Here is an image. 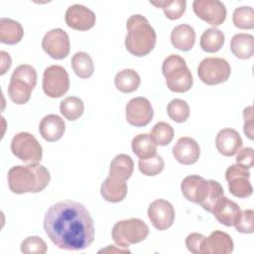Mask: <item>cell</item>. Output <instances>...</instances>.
I'll use <instances>...</instances> for the list:
<instances>
[{"instance_id": "30", "label": "cell", "mask_w": 254, "mask_h": 254, "mask_svg": "<svg viewBox=\"0 0 254 254\" xmlns=\"http://www.w3.org/2000/svg\"><path fill=\"white\" fill-rule=\"evenodd\" d=\"M200 48L206 53H216L224 44V34L216 29H206L200 36Z\"/></svg>"}, {"instance_id": "33", "label": "cell", "mask_w": 254, "mask_h": 254, "mask_svg": "<svg viewBox=\"0 0 254 254\" xmlns=\"http://www.w3.org/2000/svg\"><path fill=\"white\" fill-rule=\"evenodd\" d=\"M232 22L235 27L243 30L254 28V10L250 6H241L234 10Z\"/></svg>"}, {"instance_id": "9", "label": "cell", "mask_w": 254, "mask_h": 254, "mask_svg": "<svg viewBox=\"0 0 254 254\" xmlns=\"http://www.w3.org/2000/svg\"><path fill=\"white\" fill-rule=\"evenodd\" d=\"M231 68L228 62L222 58H205L197 66L199 79L207 85L225 82L230 76Z\"/></svg>"}, {"instance_id": "20", "label": "cell", "mask_w": 254, "mask_h": 254, "mask_svg": "<svg viewBox=\"0 0 254 254\" xmlns=\"http://www.w3.org/2000/svg\"><path fill=\"white\" fill-rule=\"evenodd\" d=\"M215 146L221 155L231 157L241 148L242 139L235 129L223 128L216 135Z\"/></svg>"}, {"instance_id": "7", "label": "cell", "mask_w": 254, "mask_h": 254, "mask_svg": "<svg viewBox=\"0 0 254 254\" xmlns=\"http://www.w3.org/2000/svg\"><path fill=\"white\" fill-rule=\"evenodd\" d=\"M149 235L148 225L139 218H128L117 221L111 231L113 241L121 248H128L139 243Z\"/></svg>"}, {"instance_id": "34", "label": "cell", "mask_w": 254, "mask_h": 254, "mask_svg": "<svg viewBox=\"0 0 254 254\" xmlns=\"http://www.w3.org/2000/svg\"><path fill=\"white\" fill-rule=\"evenodd\" d=\"M167 112L173 121L183 123L190 116V107L187 101L180 98H175L168 103Z\"/></svg>"}, {"instance_id": "25", "label": "cell", "mask_w": 254, "mask_h": 254, "mask_svg": "<svg viewBox=\"0 0 254 254\" xmlns=\"http://www.w3.org/2000/svg\"><path fill=\"white\" fill-rule=\"evenodd\" d=\"M24 36L22 25L9 18L0 19V42L7 45L18 44Z\"/></svg>"}, {"instance_id": "37", "label": "cell", "mask_w": 254, "mask_h": 254, "mask_svg": "<svg viewBox=\"0 0 254 254\" xmlns=\"http://www.w3.org/2000/svg\"><path fill=\"white\" fill-rule=\"evenodd\" d=\"M47 250L46 242L39 236H29L21 243V251L23 253L45 254Z\"/></svg>"}, {"instance_id": "4", "label": "cell", "mask_w": 254, "mask_h": 254, "mask_svg": "<svg viewBox=\"0 0 254 254\" xmlns=\"http://www.w3.org/2000/svg\"><path fill=\"white\" fill-rule=\"evenodd\" d=\"M126 50L135 57H145L155 48L157 35L149 21L140 14L132 15L126 23Z\"/></svg>"}, {"instance_id": "21", "label": "cell", "mask_w": 254, "mask_h": 254, "mask_svg": "<svg viewBox=\"0 0 254 254\" xmlns=\"http://www.w3.org/2000/svg\"><path fill=\"white\" fill-rule=\"evenodd\" d=\"M39 131L46 141L55 142L63 137L65 131V124L64 119L59 115L49 114L41 120Z\"/></svg>"}, {"instance_id": "23", "label": "cell", "mask_w": 254, "mask_h": 254, "mask_svg": "<svg viewBox=\"0 0 254 254\" xmlns=\"http://www.w3.org/2000/svg\"><path fill=\"white\" fill-rule=\"evenodd\" d=\"M195 42V32L190 25L181 24L175 27L171 33L172 45L183 52L190 51Z\"/></svg>"}, {"instance_id": "22", "label": "cell", "mask_w": 254, "mask_h": 254, "mask_svg": "<svg viewBox=\"0 0 254 254\" xmlns=\"http://www.w3.org/2000/svg\"><path fill=\"white\" fill-rule=\"evenodd\" d=\"M127 185L125 181L107 177L100 187L102 197L109 202L116 203L122 201L127 194Z\"/></svg>"}, {"instance_id": "41", "label": "cell", "mask_w": 254, "mask_h": 254, "mask_svg": "<svg viewBox=\"0 0 254 254\" xmlns=\"http://www.w3.org/2000/svg\"><path fill=\"white\" fill-rule=\"evenodd\" d=\"M244 117V133L245 135L252 140L253 139V125H254V117H253V107L248 106L243 110Z\"/></svg>"}, {"instance_id": "12", "label": "cell", "mask_w": 254, "mask_h": 254, "mask_svg": "<svg viewBox=\"0 0 254 254\" xmlns=\"http://www.w3.org/2000/svg\"><path fill=\"white\" fill-rule=\"evenodd\" d=\"M43 50L55 60H63L69 54V38L65 31L56 28L45 34L42 41Z\"/></svg>"}, {"instance_id": "15", "label": "cell", "mask_w": 254, "mask_h": 254, "mask_svg": "<svg viewBox=\"0 0 254 254\" xmlns=\"http://www.w3.org/2000/svg\"><path fill=\"white\" fill-rule=\"evenodd\" d=\"M148 217L156 229L166 230L174 223L175 208L170 201L159 198L149 205Z\"/></svg>"}, {"instance_id": "35", "label": "cell", "mask_w": 254, "mask_h": 254, "mask_svg": "<svg viewBox=\"0 0 254 254\" xmlns=\"http://www.w3.org/2000/svg\"><path fill=\"white\" fill-rule=\"evenodd\" d=\"M138 167L140 172L143 175L156 176L163 171L165 167V163L163 158L160 155L155 154L154 156H151V157L139 159Z\"/></svg>"}, {"instance_id": "2", "label": "cell", "mask_w": 254, "mask_h": 254, "mask_svg": "<svg viewBox=\"0 0 254 254\" xmlns=\"http://www.w3.org/2000/svg\"><path fill=\"white\" fill-rule=\"evenodd\" d=\"M8 186L12 192H40L47 188L51 181L50 172L42 165L14 166L8 172Z\"/></svg>"}, {"instance_id": "29", "label": "cell", "mask_w": 254, "mask_h": 254, "mask_svg": "<svg viewBox=\"0 0 254 254\" xmlns=\"http://www.w3.org/2000/svg\"><path fill=\"white\" fill-rule=\"evenodd\" d=\"M71 68L80 78H88L93 74L94 65L91 57L84 52H77L71 58Z\"/></svg>"}, {"instance_id": "26", "label": "cell", "mask_w": 254, "mask_h": 254, "mask_svg": "<svg viewBox=\"0 0 254 254\" xmlns=\"http://www.w3.org/2000/svg\"><path fill=\"white\" fill-rule=\"evenodd\" d=\"M133 170L134 162L132 158L126 154H119L116 155L111 161L109 167V177L126 182L131 177Z\"/></svg>"}, {"instance_id": "3", "label": "cell", "mask_w": 254, "mask_h": 254, "mask_svg": "<svg viewBox=\"0 0 254 254\" xmlns=\"http://www.w3.org/2000/svg\"><path fill=\"white\" fill-rule=\"evenodd\" d=\"M181 190L184 196L191 202L197 203L208 212H211L215 202L224 194L221 185L213 180H205L197 175L186 177Z\"/></svg>"}, {"instance_id": "42", "label": "cell", "mask_w": 254, "mask_h": 254, "mask_svg": "<svg viewBox=\"0 0 254 254\" xmlns=\"http://www.w3.org/2000/svg\"><path fill=\"white\" fill-rule=\"evenodd\" d=\"M0 56H1V71L0 74L3 75L11 66V57L8 53L1 51L0 52Z\"/></svg>"}, {"instance_id": "8", "label": "cell", "mask_w": 254, "mask_h": 254, "mask_svg": "<svg viewBox=\"0 0 254 254\" xmlns=\"http://www.w3.org/2000/svg\"><path fill=\"white\" fill-rule=\"evenodd\" d=\"M11 151L14 156L27 164H39L43 156L41 144L29 132H20L13 137Z\"/></svg>"}, {"instance_id": "36", "label": "cell", "mask_w": 254, "mask_h": 254, "mask_svg": "<svg viewBox=\"0 0 254 254\" xmlns=\"http://www.w3.org/2000/svg\"><path fill=\"white\" fill-rule=\"evenodd\" d=\"M150 135L157 145L166 146L174 138V129L169 123L161 121L154 125Z\"/></svg>"}, {"instance_id": "28", "label": "cell", "mask_w": 254, "mask_h": 254, "mask_svg": "<svg viewBox=\"0 0 254 254\" xmlns=\"http://www.w3.org/2000/svg\"><path fill=\"white\" fill-rule=\"evenodd\" d=\"M133 153L139 158H147L157 154V144L150 134L143 133L136 135L131 143Z\"/></svg>"}, {"instance_id": "43", "label": "cell", "mask_w": 254, "mask_h": 254, "mask_svg": "<svg viewBox=\"0 0 254 254\" xmlns=\"http://www.w3.org/2000/svg\"><path fill=\"white\" fill-rule=\"evenodd\" d=\"M99 253H101V252H121V253H130V251L127 249V248H125V249H120V248H115V246L114 245H109L107 248H105V249H101V250H99L98 251Z\"/></svg>"}, {"instance_id": "39", "label": "cell", "mask_w": 254, "mask_h": 254, "mask_svg": "<svg viewBox=\"0 0 254 254\" xmlns=\"http://www.w3.org/2000/svg\"><path fill=\"white\" fill-rule=\"evenodd\" d=\"M236 156V164H239L247 169H250L254 165V151L250 147L242 148L241 150L237 151Z\"/></svg>"}, {"instance_id": "38", "label": "cell", "mask_w": 254, "mask_h": 254, "mask_svg": "<svg viewBox=\"0 0 254 254\" xmlns=\"http://www.w3.org/2000/svg\"><path fill=\"white\" fill-rule=\"evenodd\" d=\"M234 226L238 232L253 233L254 232V211L252 209L241 210L240 215Z\"/></svg>"}, {"instance_id": "40", "label": "cell", "mask_w": 254, "mask_h": 254, "mask_svg": "<svg viewBox=\"0 0 254 254\" xmlns=\"http://www.w3.org/2000/svg\"><path fill=\"white\" fill-rule=\"evenodd\" d=\"M204 236L197 232L189 234L186 238V246L188 250L193 254H200V244Z\"/></svg>"}, {"instance_id": "24", "label": "cell", "mask_w": 254, "mask_h": 254, "mask_svg": "<svg viewBox=\"0 0 254 254\" xmlns=\"http://www.w3.org/2000/svg\"><path fill=\"white\" fill-rule=\"evenodd\" d=\"M230 50L240 60L250 59L254 54V37L246 33L234 35L230 41Z\"/></svg>"}, {"instance_id": "5", "label": "cell", "mask_w": 254, "mask_h": 254, "mask_svg": "<svg viewBox=\"0 0 254 254\" xmlns=\"http://www.w3.org/2000/svg\"><path fill=\"white\" fill-rule=\"evenodd\" d=\"M162 72L168 88L173 92H187L192 86V74L185 59L179 55H170L164 60Z\"/></svg>"}, {"instance_id": "10", "label": "cell", "mask_w": 254, "mask_h": 254, "mask_svg": "<svg viewBox=\"0 0 254 254\" xmlns=\"http://www.w3.org/2000/svg\"><path fill=\"white\" fill-rule=\"evenodd\" d=\"M69 78L66 69L61 65L48 66L43 74V90L51 98H59L67 92Z\"/></svg>"}, {"instance_id": "13", "label": "cell", "mask_w": 254, "mask_h": 254, "mask_svg": "<svg viewBox=\"0 0 254 254\" xmlns=\"http://www.w3.org/2000/svg\"><path fill=\"white\" fill-rule=\"evenodd\" d=\"M154 115L151 102L145 97H135L129 100L125 107V117L127 122L135 127L148 125Z\"/></svg>"}, {"instance_id": "17", "label": "cell", "mask_w": 254, "mask_h": 254, "mask_svg": "<svg viewBox=\"0 0 254 254\" xmlns=\"http://www.w3.org/2000/svg\"><path fill=\"white\" fill-rule=\"evenodd\" d=\"M233 241L229 234L220 230L212 231L200 244V254H229L233 251Z\"/></svg>"}, {"instance_id": "32", "label": "cell", "mask_w": 254, "mask_h": 254, "mask_svg": "<svg viewBox=\"0 0 254 254\" xmlns=\"http://www.w3.org/2000/svg\"><path fill=\"white\" fill-rule=\"evenodd\" d=\"M156 7L162 8L165 16L170 20L180 19L186 11L187 2L185 0H165V1H150Z\"/></svg>"}, {"instance_id": "14", "label": "cell", "mask_w": 254, "mask_h": 254, "mask_svg": "<svg viewBox=\"0 0 254 254\" xmlns=\"http://www.w3.org/2000/svg\"><path fill=\"white\" fill-rule=\"evenodd\" d=\"M192 9L198 18L214 27L221 25L226 18V8L218 0H195Z\"/></svg>"}, {"instance_id": "1", "label": "cell", "mask_w": 254, "mask_h": 254, "mask_svg": "<svg viewBox=\"0 0 254 254\" xmlns=\"http://www.w3.org/2000/svg\"><path fill=\"white\" fill-rule=\"evenodd\" d=\"M44 229L52 242L64 250H83L94 240L93 219L88 210L82 203L70 199L49 207Z\"/></svg>"}, {"instance_id": "16", "label": "cell", "mask_w": 254, "mask_h": 254, "mask_svg": "<svg viewBox=\"0 0 254 254\" xmlns=\"http://www.w3.org/2000/svg\"><path fill=\"white\" fill-rule=\"evenodd\" d=\"M64 20L66 25L73 30L87 31L94 26L96 17L89 8L80 4H73L67 8Z\"/></svg>"}, {"instance_id": "18", "label": "cell", "mask_w": 254, "mask_h": 254, "mask_svg": "<svg viewBox=\"0 0 254 254\" xmlns=\"http://www.w3.org/2000/svg\"><path fill=\"white\" fill-rule=\"evenodd\" d=\"M240 212V206L224 195L217 199L211 210L215 219L225 226H233L238 219Z\"/></svg>"}, {"instance_id": "27", "label": "cell", "mask_w": 254, "mask_h": 254, "mask_svg": "<svg viewBox=\"0 0 254 254\" xmlns=\"http://www.w3.org/2000/svg\"><path fill=\"white\" fill-rule=\"evenodd\" d=\"M141 82L140 75L132 68H125L118 71L114 77L116 88L123 93H130L139 87Z\"/></svg>"}, {"instance_id": "6", "label": "cell", "mask_w": 254, "mask_h": 254, "mask_svg": "<svg viewBox=\"0 0 254 254\" xmlns=\"http://www.w3.org/2000/svg\"><path fill=\"white\" fill-rule=\"evenodd\" d=\"M37 83V71L29 64L17 66L8 85L9 98L16 104H25L30 100L33 88Z\"/></svg>"}, {"instance_id": "31", "label": "cell", "mask_w": 254, "mask_h": 254, "mask_svg": "<svg viewBox=\"0 0 254 254\" xmlns=\"http://www.w3.org/2000/svg\"><path fill=\"white\" fill-rule=\"evenodd\" d=\"M60 111L65 119L74 121L83 114L84 103L79 97L68 96L61 102Z\"/></svg>"}, {"instance_id": "19", "label": "cell", "mask_w": 254, "mask_h": 254, "mask_svg": "<svg viewBox=\"0 0 254 254\" xmlns=\"http://www.w3.org/2000/svg\"><path fill=\"white\" fill-rule=\"evenodd\" d=\"M200 155L197 142L190 137H181L173 147V156L183 165L194 164Z\"/></svg>"}, {"instance_id": "11", "label": "cell", "mask_w": 254, "mask_h": 254, "mask_svg": "<svg viewBox=\"0 0 254 254\" xmlns=\"http://www.w3.org/2000/svg\"><path fill=\"white\" fill-rule=\"evenodd\" d=\"M250 172L247 168L235 164L227 168L225 179L228 182V190L236 197H248L253 192V188L249 182Z\"/></svg>"}]
</instances>
